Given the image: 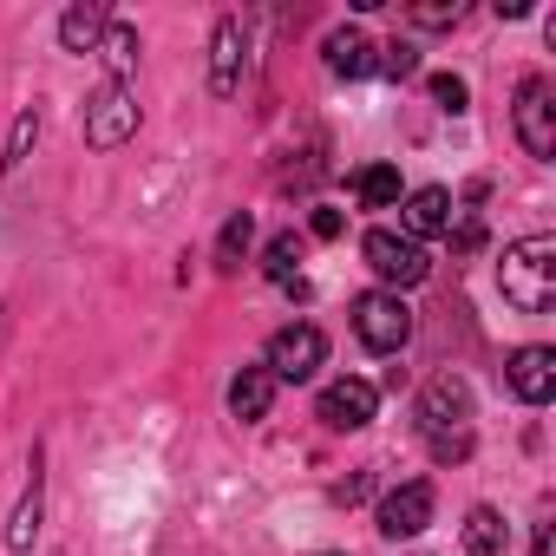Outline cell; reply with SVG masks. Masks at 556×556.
Returning a JSON list of instances; mask_svg holds the SVG:
<instances>
[{"mask_svg":"<svg viewBox=\"0 0 556 556\" xmlns=\"http://www.w3.org/2000/svg\"><path fill=\"white\" fill-rule=\"evenodd\" d=\"M497 289H504V302L517 315H549L556 308V236L549 229H536V236H523V242L504 249Z\"/></svg>","mask_w":556,"mask_h":556,"instance_id":"cell-1","label":"cell"},{"mask_svg":"<svg viewBox=\"0 0 556 556\" xmlns=\"http://www.w3.org/2000/svg\"><path fill=\"white\" fill-rule=\"evenodd\" d=\"M328 361V334L315 328V321H289V328H275L268 334V354H262V367H268V380L282 387V380H315V367Z\"/></svg>","mask_w":556,"mask_h":556,"instance_id":"cell-2","label":"cell"},{"mask_svg":"<svg viewBox=\"0 0 556 556\" xmlns=\"http://www.w3.org/2000/svg\"><path fill=\"white\" fill-rule=\"evenodd\" d=\"M510 125H517V144H523L536 164H549V157H556V86H549L543 73H530V79L517 86Z\"/></svg>","mask_w":556,"mask_h":556,"instance_id":"cell-3","label":"cell"},{"mask_svg":"<svg viewBox=\"0 0 556 556\" xmlns=\"http://www.w3.org/2000/svg\"><path fill=\"white\" fill-rule=\"evenodd\" d=\"M354 334L367 354H400L413 341V308L387 289H367V295H354Z\"/></svg>","mask_w":556,"mask_h":556,"instance_id":"cell-4","label":"cell"},{"mask_svg":"<svg viewBox=\"0 0 556 556\" xmlns=\"http://www.w3.org/2000/svg\"><path fill=\"white\" fill-rule=\"evenodd\" d=\"M419 432H426V445L471 439V387H465L458 374H439V380L419 393Z\"/></svg>","mask_w":556,"mask_h":556,"instance_id":"cell-5","label":"cell"},{"mask_svg":"<svg viewBox=\"0 0 556 556\" xmlns=\"http://www.w3.org/2000/svg\"><path fill=\"white\" fill-rule=\"evenodd\" d=\"M361 255H367V268L387 282V295H400V289H413V282H426V275H432L426 249L413 236H400V229H367Z\"/></svg>","mask_w":556,"mask_h":556,"instance_id":"cell-6","label":"cell"},{"mask_svg":"<svg viewBox=\"0 0 556 556\" xmlns=\"http://www.w3.org/2000/svg\"><path fill=\"white\" fill-rule=\"evenodd\" d=\"M79 125H86V144H92V151H118V144L138 131V99H131V86H112V79H105V86L86 99V118H79Z\"/></svg>","mask_w":556,"mask_h":556,"instance_id":"cell-7","label":"cell"},{"mask_svg":"<svg viewBox=\"0 0 556 556\" xmlns=\"http://www.w3.org/2000/svg\"><path fill=\"white\" fill-rule=\"evenodd\" d=\"M374 413H380V387L374 380H334V387H321V400H315V419L328 426V432H361V426H374Z\"/></svg>","mask_w":556,"mask_h":556,"instance_id":"cell-8","label":"cell"},{"mask_svg":"<svg viewBox=\"0 0 556 556\" xmlns=\"http://www.w3.org/2000/svg\"><path fill=\"white\" fill-rule=\"evenodd\" d=\"M242 60H249V34H242L236 14H223L216 34H210V92L216 99H236L242 92Z\"/></svg>","mask_w":556,"mask_h":556,"instance_id":"cell-9","label":"cell"},{"mask_svg":"<svg viewBox=\"0 0 556 556\" xmlns=\"http://www.w3.org/2000/svg\"><path fill=\"white\" fill-rule=\"evenodd\" d=\"M504 387L523 400V406H549L556 400V348H517L504 361Z\"/></svg>","mask_w":556,"mask_h":556,"instance_id":"cell-10","label":"cell"},{"mask_svg":"<svg viewBox=\"0 0 556 556\" xmlns=\"http://www.w3.org/2000/svg\"><path fill=\"white\" fill-rule=\"evenodd\" d=\"M426 523H432V484L426 478H406L400 491L380 497V536L400 543V536H419Z\"/></svg>","mask_w":556,"mask_h":556,"instance_id":"cell-11","label":"cell"},{"mask_svg":"<svg viewBox=\"0 0 556 556\" xmlns=\"http://www.w3.org/2000/svg\"><path fill=\"white\" fill-rule=\"evenodd\" d=\"M400 236H413V242H426V236H452V190H439V184H426V190H413V197H400Z\"/></svg>","mask_w":556,"mask_h":556,"instance_id":"cell-12","label":"cell"},{"mask_svg":"<svg viewBox=\"0 0 556 556\" xmlns=\"http://www.w3.org/2000/svg\"><path fill=\"white\" fill-rule=\"evenodd\" d=\"M321 60H328L334 79H367V73L380 66V47H374L361 27H334V34L321 40Z\"/></svg>","mask_w":556,"mask_h":556,"instance_id":"cell-13","label":"cell"},{"mask_svg":"<svg viewBox=\"0 0 556 556\" xmlns=\"http://www.w3.org/2000/svg\"><path fill=\"white\" fill-rule=\"evenodd\" d=\"M40 504H47V478H40V452H34V465H27V491H21L14 523H8V549H14V556L34 549V536H40Z\"/></svg>","mask_w":556,"mask_h":556,"instance_id":"cell-14","label":"cell"},{"mask_svg":"<svg viewBox=\"0 0 556 556\" xmlns=\"http://www.w3.org/2000/svg\"><path fill=\"white\" fill-rule=\"evenodd\" d=\"M268 406H275V380H268V367H242V374L229 380V413H236L242 426H255V419H268Z\"/></svg>","mask_w":556,"mask_h":556,"instance_id":"cell-15","label":"cell"},{"mask_svg":"<svg viewBox=\"0 0 556 556\" xmlns=\"http://www.w3.org/2000/svg\"><path fill=\"white\" fill-rule=\"evenodd\" d=\"M105 27H112V14L99 8V0H79V8L60 14V47H66V53H92V47L105 40Z\"/></svg>","mask_w":556,"mask_h":556,"instance_id":"cell-16","label":"cell"},{"mask_svg":"<svg viewBox=\"0 0 556 556\" xmlns=\"http://www.w3.org/2000/svg\"><path fill=\"white\" fill-rule=\"evenodd\" d=\"M92 53H105V79H112V86H131V73H138V27L112 21Z\"/></svg>","mask_w":556,"mask_h":556,"instance_id":"cell-17","label":"cell"},{"mask_svg":"<svg viewBox=\"0 0 556 556\" xmlns=\"http://www.w3.org/2000/svg\"><path fill=\"white\" fill-rule=\"evenodd\" d=\"M510 549V530L491 504H471L465 510V556H504Z\"/></svg>","mask_w":556,"mask_h":556,"instance_id":"cell-18","label":"cell"},{"mask_svg":"<svg viewBox=\"0 0 556 556\" xmlns=\"http://www.w3.org/2000/svg\"><path fill=\"white\" fill-rule=\"evenodd\" d=\"M354 197H361V210H400V170L393 164L354 170Z\"/></svg>","mask_w":556,"mask_h":556,"instance_id":"cell-19","label":"cell"},{"mask_svg":"<svg viewBox=\"0 0 556 556\" xmlns=\"http://www.w3.org/2000/svg\"><path fill=\"white\" fill-rule=\"evenodd\" d=\"M302 236L295 229H282V236H275L268 242V255H262V275H268V282H282V289H302Z\"/></svg>","mask_w":556,"mask_h":556,"instance_id":"cell-20","label":"cell"},{"mask_svg":"<svg viewBox=\"0 0 556 556\" xmlns=\"http://www.w3.org/2000/svg\"><path fill=\"white\" fill-rule=\"evenodd\" d=\"M249 242H255V216H249V210H236V216L223 223V236H216V268H242Z\"/></svg>","mask_w":556,"mask_h":556,"instance_id":"cell-21","label":"cell"},{"mask_svg":"<svg viewBox=\"0 0 556 556\" xmlns=\"http://www.w3.org/2000/svg\"><path fill=\"white\" fill-rule=\"evenodd\" d=\"M34 138H40V112L27 105V112L14 118V131H8V151H0V170H21V164H27V151H34Z\"/></svg>","mask_w":556,"mask_h":556,"instance_id":"cell-22","label":"cell"},{"mask_svg":"<svg viewBox=\"0 0 556 556\" xmlns=\"http://www.w3.org/2000/svg\"><path fill=\"white\" fill-rule=\"evenodd\" d=\"M413 27H458L465 21V0H426V8H406Z\"/></svg>","mask_w":556,"mask_h":556,"instance_id":"cell-23","label":"cell"},{"mask_svg":"<svg viewBox=\"0 0 556 556\" xmlns=\"http://www.w3.org/2000/svg\"><path fill=\"white\" fill-rule=\"evenodd\" d=\"M380 73H387V79H413V73H419V47H413V40L380 47Z\"/></svg>","mask_w":556,"mask_h":556,"instance_id":"cell-24","label":"cell"},{"mask_svg":"<svg viewBox=\"0 0 556 556\" xmlns=\"http://www.w3.org/2000/svg\"><path fill=\"white\" fill-rule=\"evenodd\" d=\"M426 86H432V99H439V105H445V112H465V99H471V86H465V79H458V73H432V79H426Z\"/></svg>","mask_w":556,"mask_h":556,"instance_id":"cell-25","label":"cell"},{"mask_svg":"<svg viewBox=\"0 0 556 556\" xmlns=\"http://www.w3.org/2000/svg\"><path fill=\"white\" fill-rule=\"evenodd\" d=\"M315 236L334 242V236H341V210H315Z\"/></svg>","mask_w":556,"mask_h":556,"instance_id":"cell-26","label":"cell"},{"mask_svg":"<svg viewBox=\"0 0 556 556\" xmlns=\"http://www.w3.org/2000/svg\"><path fill=\"white\" fill-rule=\"evenodd\" d=\"M452 242H458V249H478V242H484V229H478V216H465V223H458V236H452Z\"/></svg>","mask_w":556,"mask_h":556,"instance_id":"cell-27","label":"cell"},{"mask_svg":"<svg viewBox=\"0 0 556 556\" xmlns=\"http://www.w3.org/2000/svg\"><path fill=\"white\" fill-rule=\"evenodd\" d=\"M530 556H556V530H549V523H536V549H530Z\"/></svg>","mask_w":556,"mask_h":556,"instance_id":"cell-28","label":"cell"},{"mask_svg":"<svg viewBox=\"0 0 556 556\" xmlns=\"http://www.w3.org/2000/svg\"><path fill=\"white\" fill-rule=\"evenodd\" d=\"M328 556H341V549H328Z\"/></svg>","mask_w":556,"mask_h":556,"instance_id":"cell-29","label":"cell"}]
</instances>
